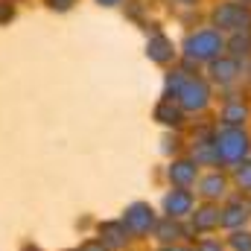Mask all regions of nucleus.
<instances>
[{"label":"nucleus","mask_w":251,"mask_h":251,"mask_svg":"<svg viewBox=\"0 0 251 251\" xmlns=\"http://www.w3.org/2000/svg\"><path fill=\"white\" fill-rule=\"evenodd\" d=\"M213 24L219 29H231V32H251V9L246 3H222L213 12Z\"/></svg>","instance_id":"nucleus-2"},{"label":"nucleus","mask_w":251,"mask_h":251,"mask_svg":"<svg viewBox=\"0 0 251 251\" xmlns=\"http://www.w3.org/2000/svg\"><path fill=\"white\" fill-rule=\"evenodd\" d=\"M146 56L152 59V62H158V64H164V62H170L173 59V41L167 38V35H152L149 38V44H146Z\"/></svg>","instance_id":"nucleus-6"},{"label":"nucleus","mask_w":251,"mask_h":251,"mask_svg":"<svg viewBox=\"0 0 251 251\" xmlns=\"http://www.w3.org/2000/svg\"><path fill=\"white\" fill-rule=\"evenodd\" d=\"M240 184L246 190H251V164H246V167L240 170Z\"/></svg>","instance_id":"nucleus-18"},{"label":"nucleus","mask_w":251,"mask_h":251,"mask_svg":"<svg viewBox=\"0 0 251 251\" xmlns=\"http://www.w3.org/2000/svg\"><path fill=\"white\" fill-rule=\"evenodd\" d=\"M70 3H73V0H50V6H53V9H67Z\"/></svg>","instance_id":"nucleus-21"},{"label":"nucleus","mask_w":251,"mask_h":251,"mask_svg":"<svg viewBox=\"0 0 251 251\" xmlns=\"http://www.w3.org/2000/svg\"><path fill=\"white\" fill-rule=\"evenodd\" d=\"M210 73H213V79H216L219 85H228V82H234V76L240 73V64L234 62V59H219V62L210 64Z\"/></svg>","instance_id":"nucleus-8"},{"label":"nucleus","mask_w":251,"mask_h":251,"mask_svg":"<svg viewBox=\"0 0 251 251\" xmlns=\"http://www.w3.org/2000/svg\"><path fill=\"white\" fill-rule=\"evenodd\" d=\"M178 102L190 108V111H196V108H204L207 105V100H210V91H207V85L201 82V79H184V85L178 88Z\"/></svg>","instance_id":"nucleus-4"},{"label":"nucleus","mask_w":251,"mask_h":251,"mask_svg":"<svg viewBox=\"0 0 251 251\" xmlns=\"http://www.w3.org/2000/svg\"><path fill=\"white\" fill-rule=\"evenodd\" d=\"M178 3H196V0H178Z\"/></svg>","instance_id":"nucleus-25"},{"label":"nucleus","mask_w":251,"mask_h":251,"mask_svg":"<svg viewBox=\"0 0 251 251\" xmlns=\"http://www.w3.org/2000/svg\"><path fill=\"white\" fill-rule=\"evenodd\" d=\"M234 246L240 251H251V237L249 234H237V237H234Z\"/></svg>","instance_id":"nucleus-16"},{"label":"nucleus","mask_w":251,"mask_h":251,"mask_svg":"<svg viewBox=\"0 0 251 251\" xmlns=\"http://www.w3.org/2000/svg\"><path fill=\"white\" fill-rule=\"evenodd\" d=\"M240 219H246V210H240V207H228V210H225V216H219V222H222V225H237Z\"/></svg>","instance_id":"nucleus-15"},{"label":"nucleus","mask_w":251,"mask_h":251,"mask_svg":"<svg viewBox=\"0 0 251 251\" xmlns=\"http://www.w3.org/2000/svg\"><path fill=\"white\" fill-rule=\"evenodd\" d=\"M190 204H193V196L190 190H173L167 199H164V207L170 216H181V213H190Z\"/></svg>","instance_id":"nucleus-7"},{"label":"nucleus","mask_w":251,"mask_h":251,"mask_svg":"<svg viewBox=\"0 0 251 251\" xmlns=\"http://www.w3.org/2000/svg\"><path fill=\"white\" fill-rule=\"evenodd\" d=\"M88 251H105V249H102L100 243H94V246H88Z\"/></svg>","instance_id":"nucleus-24"},{"label":"nucleus","mask_w":251,"mask_h":251,"mask_svg":"<svg viewBox=\"0 0 251 251\" xmlns=\"http://www.w3.org/2000/svg\"><path fill=\"white\" fill-rule=\"evenodd\" d=\"M216 152L222 161H243L246 152H249V137L243 128H222L219 137H216Z\"/></svg>","instance_id":"nucleus-3"},{"label":"nucleus","mask_w":251,"mask_h":251,"mask_svg":"<svg viewBox=\"0 0 251 251\" xmlns=\"http://www.w3.org/2000/svg\"><path fill=\"white\" fill-rule=\"evenodd\" d=\"M170 178L176 181V184H181V187H187L196 181V167L187 164V161H181V164H173L170 167Z\"/></svg>","instance_id":"nucleus-9"},{"label":"nucleus","mask_w":251,"mask_h":251,"mask_svg":"<svg viewBox=\"0 0 251 251\" xmlns=\"http://www.w3.org/2000/svg\"><path fill=\"white\" fill-rule=\"evenodd\" d=\"M222 50V35L216 29H201V32H193L184 41V53L187 59H196V62H207L213 56H219Z\"/></svg>","instance_id":"nucleus-1"},{"label":"nucleus","mask_w":251,"mask_h":251,"mask_svg":"<svg viewBox=\"0 0 251 251\" xmlns=\"http://www.w3.org/2000/svg\"><path fill=\"white\" fill-rule=\"evenodd\" d=\"M6 18H12V6H9V3L0 6V21H6Z\"/></svg>","instance_id":"nucleus-20"},{"label":"nucleus","mask_w":251,"mask_h":251,"mask_svg":"<svg viewBox=\"0 0 251 251\" xmlns=\"http://www.w3.org/2000/svg\"><path fill=\"white\" fill-rule=\"evenodd\" d=\"M126 225H128L131 231H137V234L149 231V228H152V210H149L146 204H131V207L126 210Z\"/></svg>","instance_id":"nucleus-5"},{"label":"nucleus","mask_w":251,"mask_h":251,"mask_svg":"<svg viewBox=\"0 0 251 251\" xmlns=\"http://www.w3.org/2000/svg\"><path fill=\"white\" fill-rule=\"evenodd\" d=\"M158 234H161V240H178V228H176V225H173V228H170V225H161Z\"/></svg>","instance_id":"nucleus-17"},{"label":"nucleus","mask_w":251,"mask_h":251,"mask_svg":"<svg viewBox=\"0 0 251 251\" xmlns=\"http://www.w3.org/2000/svg\"><path fill=\"white\" fill-rule=\"evenodd\" d=\"M231 50H234L237 56H246V53L251 50V32H246V35H243V32H237V35H234V41H231Z\"/></svg>","instance_id":"nucleus-12"},{"label":"nucleus","mask_w":251,"mask_h":251,"mask_svg":"<svg viewBox=\"0 0 251 251\" xmlns=\"http://www.w3.org/2000/svg\"><path fill=\"white\" fill-rule=\"evenodd\" d=\"M213 225H219V213L216 210H201V216H199V228L201 231H207V228H213Z\"/></svg>","instance_id":"nucleus-14"},{"label":"nucleus","mask_w":251,"mask_h":251,"mask_svg":"<svg viewBox=\"0 0 251 251\" xmlns=\"http://www.w3.org/2000/svg\"><path fill=\"white\" fill-rule=\"evenodd\" d=\"M97 3H102V6H117V3H123V0H97Z\"/></svg>","instance_id":"nucleus-23"},{"label":"nucleus","mask_w":251,"mask_h":251,"mask_svg":"<svg viewBox=\"0 0 251 251\" xmlns=\"http://www.w3.org/2000/svg\"><path fill=\"white\" fill-rule=\"evenodd\" d=\"M222 120L228 123V128H237V126L246 120V105H240V102L228 105V108H225V114H222Z\"/></svg>","instance_id":"nucleus-11"},{"label":"nucleus","mask_w":251,"mask_h":251,"mask_svg":"<svg viewBox=\"0 0 251 251\" xmlns=\"http://www.w3.org/2000/svg\"><path fill=\"white\" fill-rule=\"evenodd\" d=\"M105 234H108V240H111L114 246H120V243H123V237H120V228H114V225H105Z\"/></svg>","instance_id":"nucleus-19"},{"label":"nucleus","mask_w":251,"mask_h":251,"mask_svg":"<svg viewBox=\"0 0 251 251\" xmlns=\"http://www.w3.org/2000/svg\"><path fill=\"white\" fill-rule=\"evenodd\" d=\"M201 251H219V246H213V243H204V246H201Z\"/></svg>","instance_id":"nucleus-22"},{"label":"nucleus","mask_w":251,"mask_h":251,"mask_svg":"<svg viewBox=\"0 0 251 251\" xmlns=\"http://www.w3.org/2000/svg\"><path fill=\"white\" fill-rule=\"evenodd\" d=\"M155 120H161V123H167V126H178L181 123V111H178L170 100H164V102L155 108Z\"/></svg>","instance_id":"nucleus-10"},{"label":"nucleus","mask_w":251,"mask_h":251,"mask_svg":"<svg viewBox=\"0 0 251 251\" xmlns=\"http://www.w3.org/2000/svg\"><path fill=\"white\" fill-rule=\"evenodd\" d=\"M222 187H225V184H222V178H219V176H210V178H204V181H201V193H204V196H219Z\"/></svg>","instance_id":"nucleus-13"}]
</instances>
